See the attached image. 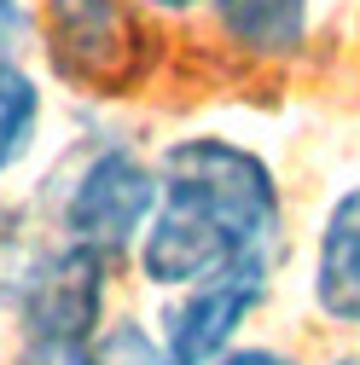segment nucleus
Listing matches in <instances>:
<instances>
[{"label": "nucleus", "mask_w": 360, "mask_h": 365, "mask_svg": "<svg viewBox=\"0 0 360 365\" xmlns=\"http://www.w3.org/2000/svg\"><path fill=\"white\" fill-rule=\"evenodd\" d=\"M279 238V186L267 163L233 140H174L157 168V209L140 244L146 279L192 290L233 267H256Z\"/></svg>", "instance_id": "f257e3e1"}, {"label": "nucleus", "mask_w": 360, "mask_h": 365, "mask_svg": "<svg viewBox=\"0 0 360 365\" xmlns=\"http://www.w3.org/2000/svg\"><path fill=\"white\" fill-rule=\"evenodd\" d=\"M53 70L94 99H122L151 70V35L128 0H47L41 12Z\"/></svg>", "instance_id": "f03ea898"}, {"label": "nucleus", "mask_w": 360, "mask_h": 365, "mask_svg": "<svg viewBox=\"0 0 360 365\" xmlns=\"http://www.w3.org/2000/svg\"><path fill=\"white\" fill-rule=\"evenodd\" d=\"M151 209H157V174L134 151L111 145L76 174V192L64 203V232L70 244L111 261L140 238V226H151Z\"/></svg>", "instance_id": "7ed1b4c3"}, {"label": "nucleus", "mask_w": 360, "mask_h": 365, "mask_svg": "<svg viewBox=\"0 0 360 365\" xmlns=\"http://www.w3.org/2000/svg\"><path fill=\"white\" fill-rule=\"evenodd\" d=\"M99 296H105V255L81 250V244L47 255L24 279V325H29V342L81 354L87 342H94V325H99Z\"/></svg>", "instance_id": "20e7f679"}, {"label": "nucleus", "mask_w": 360, "mask_h": 365, "mask_svg": "<svg viewBox=\"0 0 360 365\" xmlns=\"http://www.w3.org/2000/svg\"><path fill=\"white\" fill-rule=\"evenodd\" d=\"M267 296V261L256 267H233L221 279L192 284V296L180 302V313L169 319V354L174 365H215L227 354L233 331L244 325V313Z\"/></svg>", "instance_id": "39448f33"}, {"label": "nucleus", "mask_w": 360, "mask_h": 365, "mask_svg": "<svg viewBox=\"0 0 360 365\" xmlns=\"http://www.w3.org/2000/svg\"><path fill=\"white\" fill-rule=\"evenodd\" d=\"M314 296L337 325H360V186L337 197V209L320 226L314 255Z\"/></svg>", "instance_id": "423d86ee"}, {"label": "nucleus", "mask_w": 360, "mask_h": 365, "mask_svg": "<svg viewBox=\"0 0 360 365\" xmlns=\"http://www.w3.org/2000/svg\"><path fill=\"white\" fill-rule=\"evenodd\" d=\"M209 6L227 41L244 53L285 58L308 41V0H209Z\"/></svg>", "instance_id": "0eeeda50"}, {"label": "nucleus", "mask_w": 360, "mask_h": 365, "mask_svg": "<svg viewBox=\"0 0 360 365\" xmlns=\"http://www.w3.org/2000/svg\"><path fill=\"white\" fill-rule=\"evenodd\" d=\"M35 122H41V93L35 81L0 58V174H6L29 145H35Z\"/></svg>", "instance_id": "6e6552de"}, {"label": "nucleus", "mask_w": 360, "mask_h": 365, "mask_svg": "<svg viewBox=\"0 0 360 365\" xmlns=\"http://www.w3.org/2000/svg\"><path fill=\"white\" fill-rule=\"evenodd\" d=\"M81 365H174V354L146 325H128V319H122V325L99 331L94 342L81 348Z\"/></svg>", "instance_id": "1a4fd4ad"}, {"label": "nucleus", "mask_w": 360, "mask_h": 365, "mask_svg": "<svg viewBox=\"0 0 360 365\" xmlns=\"http://www.w3.org/2000/svg\"><path fill=\"white\" fill-rule=\"evenodd\" d=\"M215 365H296V359H285L274 348H233V354H221Z\"/></svg>", "instance_id": "9d476101"}, {"label": "nucleus", "mask_w": 360, "mask_h": 365, "mask_svg": "<svg viewBox=\"0 0 360 365\" xmlns=\"http://www.w3.org/2000/svg\"><path fill=\"white\" fill-rule=\"evenodd\" d=\"M18 365H81V354H70V348H47V342H29V354H24Z\"/></svg>", "instance_id": "9b49d317"}, {"label": "nucleus", "mask_w": 360, "mask_h": 365, "mask_svg": "<svg viewBox=\"0 0 360 365\" xmlns=\"http://www.w3.org/2000/svg\"><path fill=\"white\" fill-rule=\"evenodd\" d=\"M18 24H24V18H18V0H0V47L18 35Z\"/></svg>", "instance_id": "f8f14e48"}, {"label": "nucleus", "mask_w": 360, "mask_h": 365, "mask_svg": "<svg viewBox=\"0 0 360 365\" xmlns=\"http://www.w3.org/2000/svg\"><path fill=\"white\" fill-rule=\"evenodd\" d=\"M151 6H163V12H186V6H198V0H151Z\"/></svg>", "instance_id": "ddd939ff"}, {"label": "nucleus", "mask_w": 360, "mask_h": 365, "mask_svg": "<svg viewBox=\"0 0 360 365\" xmlns=\"http://www.w3.org/2000/svg\"><path fill=\"white\" fill-rule=\"evenodd\" d=\"M337 365H360V359H337Z\"/></svg>", "instance_id": "4468645a"}]
</instances>
